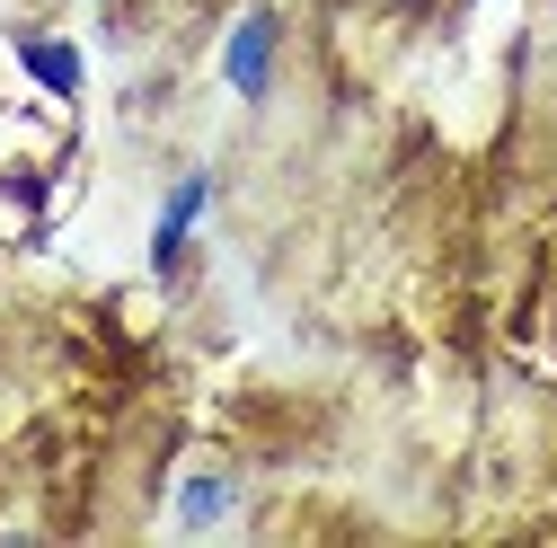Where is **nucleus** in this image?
I'll list each match as a JSON object with an SVG mask.
<instances>
[{"mask_svg": "<svg viewBox=\"0 0 557 548\" xmlns=\"http://www.w3.org/2000/svg\"><path fill=\"white\" fill-rule=\"evenodd\" d=\"M274 36H284V27H274V10H239V27L222 36V80H231L248 107L274 89Z\"/></svg>", "mask_w": 557, "mask_h": 548, "instance_id": "nucleus-1", "label": "nucleus"}, {"mask_svg": "<svg viewBox=\"0 0 557 548\" xmlns=\"http://www.w3.org/2000/svg\"><path fill=\"white\" fill-rule=\"evenodd\" d=\"M203 203H213V177H203V169L169 186L160 222H151V265H160V274H177V257H186V239H195V222H203Z\"/></svg>", "mask_w": 557, "mask_h": 548, "instance_id": "nucleus-2", "label": "nucleus"}, {"mask_svg": "<svg viewBox=\"0 0 557 548\" xmlns=\"http://www.w3.org/2000/svg\"><path fill=\"white\" fill-rule=\"evenodd\" d=\"M231 513H239V477H231V469H203V477L177 487V522H186V531H213V522H231Z\"/></svg>", "mask_w": 557, "mask_h": 548, "instance_id": "nucleus-3", "label": "nucleus"}, {"mask_svg": "<svg viewBox=\"0 0 557 548\" xmlns=\"http://www.w3.org/2000/svg\"><path fill=\"white\" fill-rule=\"evenodd\" d=\"M18 62H27V80H45L53 98H81V53L62 36H18Z\"/></svg>", "mask_w": 557, "mask_h": 548, "instance_id": "nucleus-4", "label": "nucleus"}]
</instances>
